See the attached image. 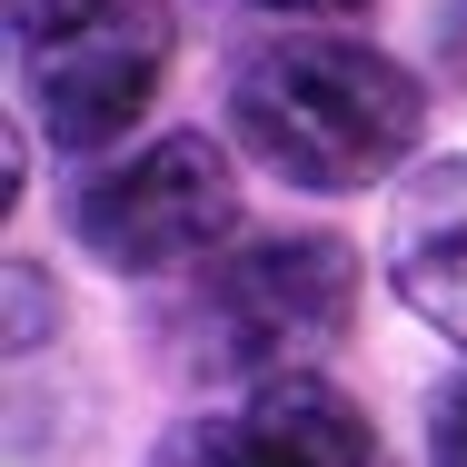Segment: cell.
<instances>
[{
  "mask_svg": "<svg viewBox=\"0 0 467 467\" xmlns=\"http://www.w3.org/2000/svg\"><path fill=\"white\" fill-rule=\"evenodd\" d=\"M229 130L288 189H378L428 130V90L348 30H288L239 60Z\"/></svg>",
  "mask_w": 467,
  "mask_h": 467,
  "instance_id": "cell-1",
  "label": "cell"
},
{
  "mask_svg": "<svg viewBox=\"0 0 467 467\" xmlns=\"http://www.w3.org/2000/svg\"><path fill=\"white\" fill-rule=\"evenodd\" d=\"M358 308V259L348 239L308 229V239H249L229 259H209L189 298L170 308V358L199 388L209 378H239V388H279L308 378V358L348 328Z\"/></svg>",
  "mask_w": 467,
  "mask_h": 467,
  "instance_id": "cell-2",
  "label": "cell"
},
{
  "mask_svg": "<svg viewBox=\"0 0 467 467\" xmlns=\"http://www.w3.org/2000/svg\"><path fill=\"white\" fill-rule=\"evenodd\" d=\"M70 229L99 269L119 279H180V269H209L229 259V229H239V180H229V150L219 140H150L130 160H109L80 180L70 199Z\"/></svg>",
  "mask_w": 467,
  "mask_h": 467,
  "instance_id": "cell-3",
  "label": "cell"
},
{
  "mask_svg": "<svg viewBox=\"0 0 467 467\" xmlns=\"http://www.w3.org/2000/svg\"><path fill=\"white\" fill-rule=\"evenodd\" d=\"M170 0H80L40 40H20V90L40 109L50 150L99 160L109 140L140 130V109L170 80Z\"/></svg>",
  "mask_w": 467,
  "mask_h": 467,
  "instance_id": "cell-4",
  "label": "cell"
},
{
  "mask_svg": "<svg viewBox=\"0 0 467 467\" xmlns=\"http://www.w3.org/2000/svg\"><path fill=\"white\" fill-rule=\"evenodd\" d=\"M150 467H388V448L328 378H279V388L180 418L150 448Z\"/></svg>",
  "mask_w": 467,
  "mask_h": 467,
  "instance_id": "cell-5",
  "label": "cell"
},
{
  "mask_svg": "<svg viewBox=\"0 0 467 467\" xmlns=\"http://www.w3.org/2000/svg\"><path fill=\"white\" fill-rule=\"evenodd\" d=\"M388 288L467 348V160H428L388 199Z\"/></svg>",
  "mask_w": 467,
  "mask_h": 467,
  "instance_id": "cell-6",
  "label": "cell"
},
{
  "mask_svg": "<svg viewBox=\"0 0 467 467\" xmlns=\"http://www.w3.org/2000/svg\"><path fill=\"white\" fill-rule=\"evenodd\" d=\"M428 467H467V378L428 408Z\"/></svg>",
  "mask_w": 467,
  "mask_h": 467,
  "instance_id": "cell-7",
  "label": "cell"
},
{
  "mask_svg": "<svg viewBox=\"0 0 467 467\" xmlns=\"http://www.w3.org/2000/svg\"><path fill=\"white\" fill-rule=\"evenodd\" d=\"M10 318H20V328H10L20 348H40V338H50V288H40L30 259H10Z\"/></svg>",
  "mask_w": 467,
  "mask_h": 467,
  "instance_id": "cell-8",
  "label": "cell"
},
{
  "mask_svg": "<svg viewBox=\"0 0 467 467\" xmlns=\"http://www.w3.org/2000/svg\"><path fill=\"white\" fill-rule=\"evenodd\" d=\"M60 10H80V0H10V40H40Z\"/></svg>",
  "mask_w": 467,
  "mask_h": 467,
  "instance_id": "cell-9",
  "label": "cell"
},
{
  "mask_svg": "<svg viewBox=\"0 0 467 467\" xmlns=\"http://www.w3.org/2000/svg\"><path fill=\"white\" fill-rule=\"evenodd\" d=\"M249 10H288V20H328V10H368V0H249Z\"/></svg>",
  "mask_w": 467,
  "mask_h": 467,
  "instance_id": "cell-10",
  "label": "cell"
},
{
  "mask_svg": "<svg viewBox=\"0 0 467 467\" xmlns=\"http://www.w3.org/2000/svg\"><path fill=\"white\" fill-rule=\"evenodd\" d=\"M438 40H448V60H458V70H467V0H458V20H448Z\"/></svg>",
  "mask_w": 467,
  "mask_h": 467,
  "instance_id": "cell-11",
  "label": "cell"
}]
</instances>
